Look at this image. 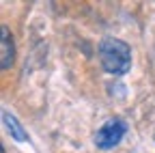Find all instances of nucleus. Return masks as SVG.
<instances>
[{"label": "nucleus", "mask_w": 155, "mask_h": 153, "mask_svg": "<svg viewBox=\"0 0 155 153\" xmlns=\"http://www.w3.org/2000/svg\"><path fill=\"white\" fill-rule=\"evenodd\" d=\"M99 61L108 73L123 75L131 67V48L121 39L108 37L99 43Z\"/></svg>", "instance_id": "nucleus-1"}, {"label": "nucleus", "mask_w": 155, "mask_h": 153, "mask_svg": "<svg viewBox=\"0 0 155 153\" xmlns=\"http://www.w3.org/2000/svg\"><path fill=\"white\" fill-rule=\"evenodd\" d=\"M125 131H127V125L123 123V119H110V121H106L99 129H97L95 145L99 149H104V151H108V149L116 147L123 140Z\"/></svg>", "instance_id": "nucleus-2"}, {"label": "nucleus", "mask_w": 155, "mask_h": 153, "mask_svg": "<svg viewBox=\"0 0 155 153\" xmlns=\"http://www.w3.org/2000/svg\"><path fill=\"white\" fill-rule=\"evenodd\" d=\"M2 37H0V56H2V61H0V67L2 69H9L13 65V58H15V48H13V37H11V30L7 26L0 28Z\"/></svg>", "instance_id": "nucleus-3"}, {"label": "nucleus", "mask_w": 155, "mask_h": 153, "mask_svg": "<svg viewBox=\"0 0 155 153\" xmlns=\"http://www.w3.org/2000/svg\"><path fill=\"white\" fill-rule=\"evenodd\" d=\"M2 121H5V125H7V129L11 131V136L15 138V140H19V142H26L28 140V131L22 127V123H19L13 114H9V112H2Z\"/></svg>", "instance_id": "nucleus-4"}]
</instances>
